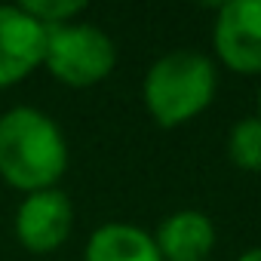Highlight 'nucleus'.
Returning <instances> with one entry per match:
<instances>
[{
  "instance_id": "obj_1",
  "label": "nucleus",
  "mask_w": 261,
  "mask_h": 261,
  "mask_svg": "<svg viewBox=\"0 0 261 261\" xmlns=\"http://www.w3.org/2000/svg\"><path fill=\"white\" fill-rule=\"evenodd\" d=\"M65 166V139L46 114L34 108H13L0 117V178L34 194L53 188Z\"/></svg>"
},
{
  "instance_id": "obj_2",
  "label": "nucleus",
  "mask_w": 261,
  "mask_h": 261,
  "mask_svg": "<svg viewBox=\"0 0 261 261\" xmlns=\"http://www.w3.org/2000/svg\"><path fill=\"white\" fill-rule=\"evenodd\" d=\"M215 95V68L206 56L178 49L163 56L145 77V105L160 126L197 117Z\"/></svg>"
},
{
  "instance_id": "obj_3",
  "label": "nucleus",
  "mask_w": 261,
  "mask_h": 261,
  "mask_svg": "<svg viewBox=\"0 0 261 261\" xmlns=\"http://www.w3.org/2000/svg\"><path fill=\"white\" fill-rule=\"evenodd\" d=\"M49 71L68 86H92L105 80L117 62L111 37L95 25H53L46 28Z\"/></svg>"
},
{
  "instance_id": "obj_4",
  "label": "nucleus",
  "mask_w": 261,
  "mask_h": 261,
  "mask_svg": "<svg viewBox=\"0 0 261 261\" xmlns=\"http://www.w3.org/2000/svg\"><path fill=\"white\" fill-rule=\"evenodd\" d=\"M215 49L240 74L261 71V0L224 4L215 22Z\"/></svg>"
},
{
  "instance_id": "obj_5",
  "label": "nucleus",
  "mask_w": 261,
  "mask_h": 261,
  "mask_svg": "<svg viewBox=\"0 0 261 261\" xmlns=\"http://www.w3.org/2000/svg\"><path fill=\"white\" fill-rule=\"evenodd\" d=\"M46 59V28L22 7H0V89L19 83Z\"/></svg>"
},
{
  "instance_id": "obj_6",
  "label": "nucleus",
  "mask_w": 261,
  "mask_h": 261,
  "mask_svg": "<svg viewBox=\"0 0 261 261\" xmlns=\"http://www.w3.org/2000/svg\"><path fill=\"white\" fill-rule=\"evenodd\" d=\"M71 224H74V206L56 188L34 191L19 206V215H16V233H19V243L28 252L59 249L68 240Z\"/></svg>"
},
{
  "instance_id": "obj_7",
  "label": "nucleus",
  "mask_w": 261,
  "mask_h": 261,
  "mask_svg": "<svg viewBox=\"0 0 261 261\" xmlns=\"http://www.w3.org/2000/svg\"><path fill=\"white\" fill-rule=\"evenodd\" d=\"M154 243L169 261H203L212 252L215 230L212 221L200 212H175L160 224Z\"/></svg>"
},
{
  "instance_id": "obj_8",
  "label": "nucleus",
  "mask_w": 261,
  "mask_h": 261,
  "mask_svg": "<svg viewBox=\"0 0 261 261\" xmlns=\"http://www.w3.org/2000/svg\"><path fill=\"white\" fill-rule=\"evenodd\" d=\"M86 261H163L157 243L133 224H105L89 237Z\"/></svg>"
},
{
  "instance_id": "obj_9",
  "label": "nucleus",
  "mask_w": 261,
  "mask_h": 261,
  "mask_svg": "<svg viewBox=\"0 0 261 261\" xmlns=\"http://www.w3.org/2000/svg\"><path fill=\"white\" fill-rule=\"evenodd\" d=\"M230 160L246 172H261V117H246L230 133Z\"/></svg>"
},
{
  "instance_id": "obj_10",
  "label": "nucleus",
  "mask_w": 261,
  "mask_h": 261,
  "mask_svg": "<svg viewBox=\"0 0 261 261\" xmlns=\"http://www.w3.org/2000/svg\"><path fill=\"white\" fill-rule=\"evenodd\" d=\"M19 7L31 19H37L43 28H53V25H65L86 4H80V0H25V4H19Z\"/></svg>"
},
{
  "instance_id": "obj_11",
  "label": "nucleus",
  "mask_w": 261,
  "mask_h": 261,
  "mask_svg": "<svg viewBox=\"0 0 261 261\" xmlns=\"http://www.w3.org/2000/svg\"><path fill=\"white\" fill-rule=\"evenodd\" d=\"M240 261H261V246H258V249H252V252H246Z\"/></svg>"
},
{
  "instance_id": "obj_12",
  "label": "nucleus",
  "mask_w": 261,
  "mask_h": 261,
  "mask_svg": "<svg viewBox=\"0 0 261 261\" xmlns=\"http://www.w3.org/2000/svg\"><path fill=\"white\" fill-rule=\"evenodd\" d=\"M258 105H261V95H258Z\"/></svg>"
}]
</instances>
